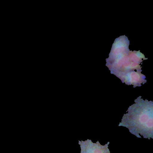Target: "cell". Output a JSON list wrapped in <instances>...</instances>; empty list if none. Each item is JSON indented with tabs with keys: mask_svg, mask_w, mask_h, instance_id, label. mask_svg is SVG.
<instances>
[{
	"mask_svg": "<svg viewBox=\"0 0 153 153\" xmlns=\"http://www.w3.org/2000/svg\"><path fill=\"white\" fill-rule=\"evenodd\" d=\"M129 41L125 35L117 38L112 45L109 57L106 59V65L111 74L121 79L123 83L133 87L141 86L146 82V77L141 72L139 64L147 59L143 54L138 51H130Z\"/></svg>",
	"mask_w": 153,
	"mask_h": 153,
	"instance_id": "obj_1",
	"label": "cell"
},
{
	"mask_svg": "<svg viewBox=\"0 0 153 153\" xmlns=\"http://www.w3.org/2000/svg\"><path fill=\"white\" fill-rule=\"evenodd\" d=\"M140 96L135 103L128 108V113L124 114L119 126L128 128L132 134L139 138V134L145 138H153V103L144 100Z\"/></svg>",
	"mask_w": 153,
	"mask_h": 153,
	"instance_id": "obj_2",
	"label": "cell"
},
{
	"mask_svg": "<svg viewBox=\"0 0 153 153\" xmlns=\"http://www.w3.org/2000/svg\"><path fill=\"white\" fill-rule=\"evenodd\" d=\"M109 143L108 142L103 146L98 141L94 143L89 139L85 141L79 140L78 143L80 145V153H110L108 148Z\"/></svg>",
	"mask_w": 153,
	"mask_h": 153,
	"instance_id": "obj_3",
	"label": "cell"
}]
</instances>
